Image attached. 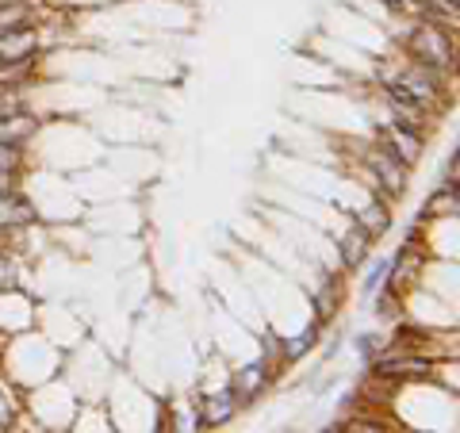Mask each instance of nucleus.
Instances as JSON below:
<instances>
[{"label":"nucleus","instance_id":"obj_18","mask_svg":"<svg viewBox=\"0 0 460 433\" xmlns=\"http://www.w3.org/2000/svg\"><path fill=\"white\" fill-rule=\"evenodd\" d=\"M23 111V84H0V119Z\"/></svg>","mask_w":460,"mask_h":433},{"label":"nucleus","instance_id":"obj_14","mask_svg":"<svg viewBox=\"0 0 460 433\" xmlns=\"http://www.w3.org/2000/svg\"><path fill=\"white\" fill-rule=\"evenodd\" d=\"M269 360H261V365H250V368H242L238 372V387H234V395H242V399H253L257 392L265 387V380H269Z\"/></svg>","mask_w":460,"mask_h":433},{"label":"nucleus","instance_id":"obj_20","mask_svg":"<svg viewBox=\"0 0 460 433\" xmlns=\"http://www.w3.org/2000/svg\"><path fill=\"white\" fill-rule=\"evenodd\" d=\"M387 269H392V261H372L368 277H365V296H372V292H376V287L387 280Z\"/></svg>","mask_w":460,"mask_h":433},{"label":"nucleus","instance_id":"obj_21","mask_svg":"<svg viewBox=\"0 0 460 433\" xmlns=\"http://www.w3.org/2000/svg\"><path fill=\"white\" fill-rule=\"evenodd\" d=\"M12 422H16V399L0 387V433L12 429Z\"/></svg>","mask_w":460,"mask_h":433},{"label":"nucleus","instance_id":"obj_10","mask_svg":"<svg viewBox=\"0 0 460 433\" xmlns=\"http://www.w3.org/2000/svg\"><path fill=\"white\" fill-rule=\"evenodd\" d=\"M338 250H341V265L345 269H357L365 261V253H368V234L361 226H349L341 234V242H338Z\"/></svg>","mask_w":460,"mask_h":433},{"label":"nucleus","instance_id":"obj_11","mask_svg":"<svg viewBox=\"0 0 460 433\" xmlns=\"http://www.w3.org/2000/svg\"><path fill=\"white\" fill-rule=\"evenodd\" d=\"M16 27H31V8H27V0H0V35L16 31Z\"/></svg>","mask_w":460,"mask_h":433},{"label":"nucleus","instance_id":"obj_5","mask_svg":"<svg viewBox=\"0 0 460 433\" xmlns=\"http://www.w3.org/2000/svg\"><path fill=\"white\" fill-rule=\"evenodd\" d=\"M387 104H392V115H395L399 127H411V131H419V127L426 123V108L419 104V100H411L395 81L387 84Z\"/></svg>","mask_w":460,"mask_h":433},{"label":"nucleus","instance_id":"obj_15","mask_svg":"<svg viewBox=\"0 0 460 433\" xmlns=\"http://www.w3.org/2000/svg\"><path fill=\"white\" fill-rule=\"evenodd\" d=\"M314 341H319V323H311V326H304V330H299V338L284 345V357H288V360H299V357H307V353L314 349Z\"/></svg>","mask_w":460,"mask_h":433},{"label":"nucleus","instance_id":"obj_1","mask_svg":"<svg viewBox=\"0 0 460 433\" xmlns=\"http://www.w3.org/2000/svg\"><path fill=\"white\" fill-rule=\"evenodd\" d=\"M365 162H368V169H372V177H376V181H372V189H376L380 204L402 196V189H407V165H402L392 150H387V146H372V150L365 154Z\"/></svg>","mask_w":460,"mask_h":433},{"label":"nucleus","instance_id":"obj_24","mask_svg":"<svg viewBox=\"0 0 460 433\" xmlns=\"http://www.w3.org/2000/svg\"><path fill=\"white\" fill-rule=\"evenodd\" d=\"M12 192V172H0V196Z\"/></svg>","mask_w":460,"mask_h":433},{"label":"nucleus","instance_id":"obj_17","mask_svg":"<svg viewBox=\"0 0 460 433\" xmlns=\"http://www.w3.org/2000/svg\"><path fill=\"white\" fill-rule=\"evenodd\" d=\"M456 211V189H449V192H438V196H429L426 199V208H422V215L426 219H434V215H453Z\"/></svg>","mask_w":460,"mask_h":433},{"label":"nucleus","instance_id":"obj_7","mask_svg":"<svg viewBox=\"0 0 460 433\" xmlns=\"http://www.w3.org/2000/svg\"><path fill=\"white\" fill-rule=\"evenodd\" d=\"M384 146L392 150L402 165H411V162H419V154H422V138H419V131H411V127L392 123V127H387V142H384Z\"/></svg>","mask_w":460,"mask_h":433},{"label":"nucleus","instance_id":"obj_23","mask_svg":"<svg viewBox=\"0 0 460 433\" xmlns=\"http://www.w3.org/2000/svg\"><path fill=\"white\" fill-rule=\"evenodd\" d=\"M20 165V146H0V172H16Z\"/></svg>","mask_w":460,"mask_h":433},{"label":"nucleus","instance_id":"obj_6","mask_svg":"<svg viewBox=\"0 0 460 433\" xmlns=\"http://www.w3.org/2000/svg\"><path fill=\"white\" fill-rule=\"evenodd\" d=\"M39 50V35L31 27H16V31L0 35V62H23V57H35Z\"/></svg>","mask_w":460,"mask_h":433},{"label":"nucleus","instance_id":"obj_8","mask_svg":"<svg viewBox=\"0 0 460 433\" xmlns=\"http://www.w3.org/2000/svg\"><path fill=\"white\" fill-rule=\"evenodd\" d=\"M35 131H39V123H35L27 111L4 115V119H0V146H20V150H23V142L31 138Z\"/></svg>","mask_w":460,"mask_h":433},{"label":"nucleus","instance_id":"obj_22","mask_svg":"<svg viewBox=\"0 0 460 433\" xmlns=\"http://www.w3.org/2000/svg\"><path fill=\"white\" fill-rule=\"evenodd\" d=\"M380 345H384V334H365V338H357V349H361V357H376L380 353Z\"/></svg>","mask_w":460,"mask_h":433},{"label":"nucleus","instance_id":"obj_4","mask_svg":"<svg viewBox=\"0 0 460 433\" xmlns=\"http://www.w3.org/2000/svg\"><path fill=\"white\" fill-rule=\"evenodd\" d=\"M372 372H376L380 380H414V376H426L429 372V360L411 357V353H380L372 360Z\"/></svg>","mask_w":460,"mask_h":433},{"label":"nucleus","instance_id":"obj_3","mask_svg":"<svg viewBox=\"0 0 460 433\" xmlns=\"http://www.w3.org/2000/svg\"><path fill=\"white\" fill-rule=\"evenodd\" d=\"M399 89L402 93H407L411 100H419V104L429 111V108H434L438 104V89H441V69H434V66H414V69H407V74H402L399 81Z\"/></svg>","mask_w":460,"mask_h":433},{"label":"nucleus","instance_id":"obj_13","mask_svg":"<svg viewBox=\"0 0 460 433\" xmlns=\"http://www.w3.org/2000/svg\"><path fill=\"white\" fill-rule=\"evenodd\" d=\"M357 226H361L368 238L384 234V230L392 226V215H387V204H380V199H372V204L361 211V219H357Z\"/></svg>","mask_w":460,"mask_h":433},{"label":"nucleus","instance_id":"obj_16","mask_svg":"<svg viewBox=\"0 0 460 433\" xmlns=\"http://www.w3.org/2000/svg\"><path fill=\"white\" fill-rule=\"evenodd\" d=\"M35 69V57H23V62H0V84H23Z\"/></svg>","mask_w":460,"mask_h":433},{"label":"nucleus","instance_id":"obj_12","mask_svg":"<svg viewBox=\"0 0 460 433\" xmlns=\"http://www.w3.org/2000/svg\"><path fill=\"white\" fill-rule=\"evenodd\" d=\"M234 407H238L234 392H215V395H208V402H204V422H208V426H219V422H226V418L234 414Z\"/></svg>","mask_w":460,"mask_h":433},{"label":"nucleus","instance_id":"obj_2","mask_svg":"<svg viewBox=\"0 0 460 433\" xmlns=\"http://www.w3.org/2000/svg\"><path fill=\"white\" fill-rule=\"evenodd\" d=\"M411 50H414V57H419V66H434V69H453V35L449 31H441V27H434V23H422L419 31H414V39H411Z\"/></svg>","mask_w":460,"mask_h":433},{"label":"nucleus","instance_id":"obj_19","mask_svg":"<svg viewBox=\"0 0 460 433\" xmlns=\"http://www.w3.org/2000/svg\"><path fill=\"white\" fill-rule=\"evenodd\" d=\"M334 299H338V280H334V277H326V287L319 292V303H314V311H319L323 319H326V314L334 311Z\"/></svg>","mask_w":460,"mask_h":433},{"label":"nucleus","instance_id":"obj_9","mask_svg":"<svg viewBox=\"0 0 460 433\" xmlns=\"http://www.w3.org/2000/svg\"><path fill=\"white\" fill-rule=\"evenodd\" d=\"M31 223H35L31 199H23L16 192L0 196V230H4V226H31Z\"/></svg>","mask_w":460,"mask_h":433}]
</instances>
